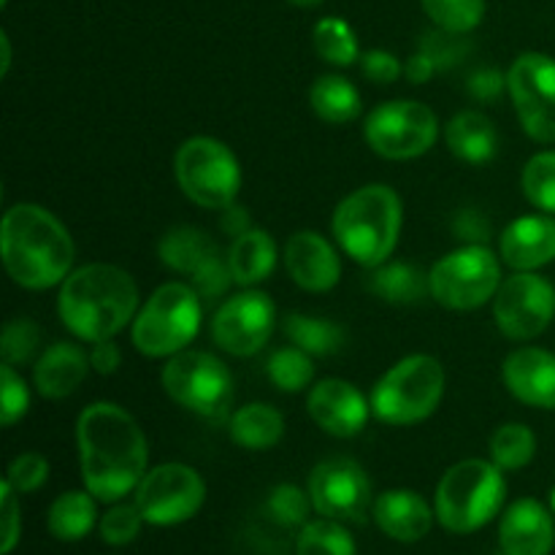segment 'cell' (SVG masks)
<instances>
[{"instance_id":"cell-40","label":"cell","mask_w":555,"mask_h":555,"mask_svg":"<svg viewBox=\"0 0 555 555\" xmlns=\"http://www.w3.org/2000/svg\"><path fill=\"white\" fill-rule=\"evenodd\" d=\"M38 347H41V328L30 318H14L3 325V336H0L3 363L25 366V363L36 361Z\"/></svg>"},{"instance_id":"cell-11","label":"cell","mask_w":555,"mask_h":555,"mask_svg":"<svg viewBox=\"0 0 555 555\" xmlns=\"http://www.w3.org/2000/svg\"><path fill=\"white\" fill-rule=\"evenodd\" d=\"M439 135V119L421 101H385L363 122V139L385 160H412L426 155Z\"/></svg>"},{"instance_id":"cell-13","label":"cell","mask_w":555,"mask_h":555,"mask_svg":"<svg viewBox=\"0 0 555 555\" xmlns=\"http://www.w3.org/2000/svg\"><path fill=\"white\" fill-rule=\"evenodd\" d=\"M555 318V287L537 271H515L502 280L493 296L496 328L513 341H531L551 328Z\"/></svg>"},{"instance_id":"cell-47","label":"cell","mask_w":555,"mask_h":555,"mask_svg":"<svg viewBox=\"0 0 555 555\" xmlns=\"http://www.w3.org/2000/svg\"><path fill=\"white\" fill-rule=\"evenodd\" d=\"M466 90H469V95L475 98V101L493 103L504 90H507V76L496 68H480L469 76Z\"/></svg>"},{"instance_id":"cell-19","label":"cell","mask_w":555,"mask_h":555,"mask_svg":"<svg viewBox=\"0 0 555 555\" xmlns=\"http://www.w3.org/2000/svg\"><path fill=\"white\" fill-rule=\"evenodd\" d=\"M499 547L504 555H551L555 524L551 509L537 499H518L499 520Z\"/></svg>"},{"instance_id":"cell-44","label":"cell","mask_w":555,"mask_h":555,"mask_svg":"<svg viewBox=\"0 0 555 555\" xmlns=\"http://www.w3.org/2000/svg\"><path fill=\"white\" fill-rule=\"evenodd\" d=\"M233 282L236 280H233L231 266H228V255L225 258L220 255V258H215L211 263H206L198 274L190 276V285L195 287L201 301H215V298H222Z\"/></svg>"},{"instance_id":"cell-36","label":"cell","mask_w":555,"mask_h":555,"mask_svg":"<svg viewBox=\"0 0 555 555\" xmlns=\"http://www.w3.org/2000/svg\"><path fill=\"white\" fill-rule=\"evenodd\" d=\"M520 188L534 209L555 217V150L537 152L520 173Z\"/></svg>"},{"instance_id":"cell-51","label":"cell","mask_w":555,"mask_h":555,"mask_svg":"<svg viewBox=\"0 0 555 555\" xmlns=\"http://www.w3.org/2000/svg\"><path fill=\"white\" fill-rule=\"evenodd\" d=\"M434 74H437V68H434V63L423 52H415L404 63V76L412 85H426Z\"/></svg>"},{"instance_id":"cell-31","label":"cell","mask_w":555,"mask_h":555,"mask_svg":"<svg viewBox=\"0 0 555 555\" xmlns=\"http://www.w3.org/2000/svg\"><path fill=\"white\" fill-rule=\"evenodd\" d=\"M285 334L309 356H336L347 341L341 325H336L334 320L314 318V314H287Z\"/></svg>"},{"instance_id":"cell-18","label":"cell","mask_w":555,"mask_h":555,"mask_svg":"<svg viewBox=\"0 0 555 555\" xmlns=\"http://www.w3.org/2000/svg\"><path fill=\"white\" fill-rule=\"evenodd\" d=\"M285 269L307 293H328L341 280V258L318 231H296L285 244Z\"/></svg>"},{"instance_id":"cell-25","label":"cell","mask_w":555,"mask_h":555,"mask_svg":"<svg viewBox=\"0 0 555 555\" xmlns=\"http://www.w3.org/2000/svg\"><path fill=\"white\" fill-rule=\"evenodd\" d=\"M276 242L263 228H249L247 233L236 236L228 249V266L236 280V285L253 287L258 282L269 280L276 269Z\"/></svg>"},{"instance_id":"cell-41","label":"cell","mask_w":555,"mask_h":555,"mask_svg":"<svg viewBox=\"0 0 555 555\" xmlns=\"http://www.w3.org/2000/svg\"><path fill=\"white\" fill-rule=\"evenodd\" d=\"M417 52L426 54L437 70H450L464 63L466 54H469V41L461 33H450L437 27V30L426 33L421 38V49Z\"/></svg>"},{"instance_id":"cell-52","label":"cell","mask_w":555,"mask_h":555,"mask_svg":"<svg viewBox=\"0 0 555 555\" xmlns=\"http://www.w3.org/2000/svg\"><path fill=\"white\" fill-rule=\"evenodd\" d=\"M0 47H3V65H0V74H9V65H11V43H9V36H0Z\"/></svg>"},{"instance_id":"cell-26","label":"cell","mask_w":555,"mask_h":555,"mask_svg":"<svg viewBox=\"0 0 555 555\" xmlns=\"http://www.w3.org/2000/svg\"><path fill=\"white\" fill-rule=\"evenodd\" d=\"M157 255L171 271L184 276H195L206 263L220 258V247L206 231L193 225L171 228L157 244Z\"/></svg>"},{"instance_id":"cell-14","label":"cell","mask_w":555,"mask_h":555,"mask_svg":"<svg viewBox=\"0 0 555 555\" xmlns=\"http://www.w3.org/2000/svg\"><path fill=\"white\" fill-rule=\"evenodd\" d=\"M507 92L526 133L540 144H555V60L524 52L507 70Z\"/></svg>"},{"instance_id":"cell-46","label":"cell","mask_w":555,"mask_h":555,"mask_svg":"<svg viewBox=\"0 0 555 555\" xmlns=\"http://www.w3.org/2000/svg\"><path fill=\"white\" fill-rule=\"evenodd\" d=\"M361 70L374 85H393V81H399V76H404L401 60L385 49H372V52L361 54Z\"/></svg>"},{"instance_id":"cell-24","label":"cell","mask_w":555,"mask_h":555,"mask_svg":"<svg viewBox=\"0 0 555 555\" xmlns=\"http://www.w3.org/2000/svg\"><path fill=\"white\" fill-rule=\"evenodd\" d=\"M444 141L459 160L472 163V166L493 160L499 150L496 128L486 114L475 112V108H466V112L450 117L448 128H444Z\"/></svg>"},{"instance_id":"cell-37","label":"cell","mask_w":555,"mask_h":555,"mask_svg":"<svg viewBox=\"0 0 555 555\" xmlns=\"http://www.w3.org/2000/svg\"><path fill=\"white\" fill-rule=\"evenodd\" d=\"M263 509L271 524L282 526V529H301L304 524H309V509L314 507L309 493H304L293 482H280L269 491Z\"/></svg>"},{"instance_id":"cell-7","label":"cell","mask_w":555,"mask_h":555,"mask_svg":"<svg viewBox=\"0 0 555 555\" xmlns=\"http://www.w3.org/2000/svg\"><path fill=\"white\" fill-rule=\"evenodd\" d=\"M201 296L193 285L166 282L135 312L130 339L146 358H171L188 350L201 331Z\"/></svg>"},{"instance_id":"cell-22","label":"cell","mask_w":555,"mask_h":555,"mask_svg":"<svg viewBox=\"0 0 555 555\" xmlns=\"http://www.w3.org/2000/svg\"><path fill=\"white\" fill-rule=\"evenodd\" d=\"M434 509L426 499L417 491H406V488H393V491H385L383 496L374 499L372 518L377 524V529L385 537L396 542H421L423 537H428L434 526Z\"/></svg>"},{"instance_id":"cell-2","label":"cell","mask_w":555,"mask_h":555,"mask_svg":"<svg viewBox=\"0 0 555 555\" xmlns=\"http://www.w3.org/2000/svg\"><path fill=\"white\" fill-rule=\"evenodd\" d=\"M0 253L11 280L27 291L63 285L74 269V238L68 228L38 204H14L3 215Z\"/></svg>"},{"instance_id":"cell-54","label":"cell","mask_w":555,"mask_h":555,"mask_svg":"<svg viewBox=\"0 0 555 555\" xmlns=\"http://www.w3.org/2000/svg\"><path fill=\"white\" fill-rule=\"evenodd\" d=\"M553 509H555V491H553Z\"/></svg>"},{"instance_id":"cell-35","label":"cell","mask_w":555,"mask_h":555,"mask_svg":"<svg viewBox=\"0 0 555 555\" xmlns=\"http://www.w3.org/2000/svg\"><path fill=\"white\" fill-rule=\"evenodd\" d=\"M266 374H269L271 385L282 393H301L312 385L314 379V363L309 352L301 347H282L266 363Z\"/></svg>"},{"instance_id":"cell-17","label":"cell","mask_w":555,"mask_h":555,"mask_svg":"<svg viewBox=\"0 0 555 555\" xmlns=\"http://www.w3.org/2000/svg\"><path fill=\"white\" fill-rule=\"evenodd\" d=\"M309 417L323 428L325 434L336 439H350L366 428L372 404L366 396L347 379H320L312 385L307 396Z\"/></svg>"},{"instance_id":"cell-50","label":"cell","mask_w":555,"mask_h":555,"mask_svg":"<svg viewBox=\"0 0 555 555\" xmlns=\"http://www.w3.org/2000/svg\"><path fill=\"white\" fill-rule=\"evenodd\" d=\"M220 225H222V231L228 233V236L236 238V236H242V233H247L249 228H253V220H249V211L244 209V206L231 204V206H225V209H222Z\"/></svg>"},{"instance_id":"cell-34","label":"cell","mask_w":555,"mask_h":555,"mask_svg":"<svg viewBox=\"0 0 555 555\" xmlns=\"http://www.w3.org/2000/svg\"><path fill=\"white\" fill-rule=\"evenodd\" d=\"M312 41L320 60H325V63L331 65L347 68V65L361 60L356 30H352L345 20H339V16H325V20H320L318 25H314Z\"/></svg>"},{"instance_id":"cell-42","label":"cell","mask_w":555,"mask_h":555,"mask_svg":"<svg viewBox=\"0 0 555 555\" xmlns=\"http://www.w3.org/2000/svg\"><path fill=\"white\" fill-rule=\"evenodd\" d=\"M27 410H30V390H27V383L16 372V366L3 363L0 366V423L5 428H11L27 415Z\"/></svg>"},{"instance_id":"cell-33","label":"cell","mask_w":555,"mask_h":555,"mask_svg":"<svg viewBox=\"0 0 555 555\" xmlns=\"http://www.w3.org/2000/svg\"><path fill=\"white\" fill-rule=\"evenodd\" d=\"M537 455V437L524 423H504L491 437V461L502 472H518Z\"/></svg>"},{"instance_id":"cell-39","label":"cell","mask_w":555,"mask_h":555,"mask_svg":"<svg viewBox=\"0 0 555 555\" xmlns=\"http://www.w3.org/2000/svg\"><path fill=\"white\" fill-rule=\"evenodd\" d=\"M144 515H141L139 504L135 502H114L106 513L98 520V534L106 545L112 547H125L141 534L144 529Z\"/></svg>"},{"instance_id":"cell-15","label":"cell","mask_w":555,"mask_h":555,"mask_svg":"<svg viewBox=\"0 0 555 555\" xmlns=\"http://www.w3.org/2000/svg\"><path fill=\"white\" fill-rule=\"evenodd\" d=\"M314 513L341 524H363L374 507L372 480L358 461L347 455L320 461L307 482Z\"/></svg>"},{"instance_id":"cell-12","label":"cell","mask_w":555,"mask_h":555,"mask_svg":"<svg viewBox=\"0 0 555 555\" xmlns=\"http://www.w3.org/2000/svg\"><path fill=\"white\" fill-rule=\"evenodd\" d=\"M133 502L150 526L168 529L182 526L201 513L206 502V482L193 466L160 464L152 466L133 491Z\"/></svg>"},{"instance_id":"cell-32","label":"cell","mask_w":555,"mask_h":555,"mask_svg":"<svg viewBox=\"0 0 555 555\" xmlns=\"http://www.w3.org/2000/svg\"><path fill=\"white\" fill-rule=\"evenodd\" d=\"M296 555H358V547L341 520L320 515L318 520H309L298 529Z\"/></svg>"},{"instance_id":"cell-21","label":"cell","mask_w":555,"mask_h":555,"mask_svg":"<svg viewBox=\"0 0 555 555\" xmlns=\"http://www.w3.org/2000/svg\"><path fill=\"white\" fill-rule=\"evenodd\" d=\"M499 255L515 271H537L555 260V217L526 215L499 236Z\"/></svg>"},{"instance_id":"cell-49","label":"cell","mask_w":555,"mask_h":555,"mask_svg":"<svg viewBox=\"0 0 555 555\" xmlns=\"http://www.w3.org/2000/svg\"><path fill=\"white\" fill-rule=\"evenodd\" d=\"M119 363H122V350H119V345L114 339L95 341L90 347V366L98 374H114L119 369Z\"/></svg>"},{"instance_id":"cell-9","label":"cell","mask_w":555,"mask_h":555,"mask_svg":"<svg viewBox=\"0 0 555 555\" xmlns=\"http://www.w3.org/2000/svg\"><path fill=\"white\" fill-rule=\"evenodd\" d=\"M173 177L182 193L201 209L222 211L236 204L242 188V166L228 144L211 135L182 141L173 155Z\"/></svg>"},{"instance_id":"cell-23","label":"cell","mask_w":555,"mask_h":555,"mask_svg":"<svg viewBox=\"0 0 555 555\" xmlns=\"http://www.w3.org/2000/svg\"><path fill=\"white\" fill-rule=\"evenodd\" d=\"M90 352L76 341H54L33 363V385L43 399H65L85 383L90 372Z\"/></svg>"},{"instance_id":"cell-27","label":"cell","mask_w":555,"mask_h":555,"mask_svg":"<svg viewBox=\"0 0 555 555\" xmlns=\"http://www.w3.org/2000/svg\"><path fill=\"white\" fill-rule=\"evenodd\" d=\"M228 434L244 450H271L285 437V417L271 404H244L228 421Z\"/></svg>"},{"instance_id":"cell-43","label":"cell","mask_w":555,"mask_h":555,"mask_svg":"<svg viewBox=\"0 0 555 555\" xmlns=\"http://www.w3.org/2000/svg\"><path fill=\"white\" fill-rule=\"evenodd\" d=\"M49 480V461L43 459L36 450H27V453H20L9 464V472H5V482L14 488L20 496L25 493H36L38 488H43V482Z\"/></svg>"},{"instance_id":"cell-28","label":"cell","mask_w":555,"mask_h":555,"mask_svg":"<svg viewBox=\"0 0 555 555\" xmlns=\"http://www.w3.org/2000/svg\"><path fill=\"white\" fill-rule=\"evenodd\" d=\"M366 287L385 304L393 307H410V304H421L426 293H431L428 285V274H423L417 266L401 263V260H385L383 266L372 269Z\"/></svg>"},{"instance_id":"cell-1","label":"cell","mask_w":555,"mask_h":555,"mask_svg":"<svg viewBox=\"0 0 555 555\" xmlns=\"http://www.w3.org/2000/svg\"><path fill=\"white\" fill-rule=\"evenodd\" d=\"M85 488L103 504L122 502L150 472V444L139 421L112 401L90 404L76 421Z\"/></svg>"},{"instance_id":"cell-8","label":"cell","mask_w":555,"mask_h":555,"mask_svg":"<svg viewBox=\"0 0 555 555\" xmlns=\"http://www.w3.org/2000/svg\"><path fill=\"white\" fill-rule=\"evenodd\" d=\"M163 390L182 410L204 421H231L233 374L217 356L204 350H182L168 358L160 374Z\"/></svg>"},{"instance_id":"cell-5","label":"cell","mask_w":555,"mask_h":555,"mask_svg":"<svg viewBox=\"0 0 555 555\" xmlns=\"http://www.w3.org/2000/svg\"><path fill=\"white\" fill-rule=\"evenodd\" d=\"M507 482L493 461L466 459L450 466L437 486L434 513L450 534H475L502 509Z\"/></svg>"},{"instance_id":"cell-38","label":"cell","mask_w":555,"mask_h":555,"mask_svg":"<svg viewBox=\"0 0 555 555\" xmlns=\"http://www.w3.org/2000/svg\"><path fill=\"white\" fill-rule=\"evenodd\" d=\"M421 3L434 25L461 36L475 30L486 16V0H421Z\"/></svg>"},{"instance_id":"cell-29","label":"cell","mask_w":555,"mask_h":555,"mask_svg":"<svg viewBox=\"0 0 555 555\" xmlns=\"http://www.w3.org/2000/svg\"><path fill=\"white\" fill-rule=\"evenodd\" d=\"M98 499L90 491H65L47 513V529L60 542H79L98 526Z\"/></svg>"},{"instance_id":"cell-3","label":"cell","mask_w":555,"mask_h":555,"mask_svg":"<svg viewBox=\"0 0 555 555\" xmlns=\"http://www.w3.org/2000/svg\"><path fill=\"white\" fill-rule=\"evenodd\" d=\"M139 312L133 276L112 263H87L70 271L57 293L60 323L81 341L114 339Z\"/></svg>"},{"instance_id":"cell-10","label":"cell","mask_w":555,"mask_h":555,"mask_svg":"<svg viewBox=\"0 0 555 555\" xmlns=\"http://www.w3.org/2000/svg\"><path fill=\"white\" fill-rule=\"evenodd\" d=\"M434 301L453 312H472L493 301L502 285V266L486 244H464L428 271Z\"/></svg>"},{"instance_id":"cell-53","label":"cell","mask_w":555,"mask_h":555,"mask_svg":"<svg viewBox=\"0 0 555 555\" xmlns=\"http://www.w3.org/2000/svg\"><path fill=\"white\" fill-rule=\"evenodd\" d=\"M287 3L298 5V9H314V5H320L323 0H287Z\"/></svg>"},{"instance_id":"cell-16","label":"cell","mask_w":555,"mask_h":555,"mask_svg":"<svg viewBox=\"0 0 555 555\" xmlns=\"http://www.w3.org/2000/svg\"><path fill=\"white\" fill-rule=\"evenodd\" d=\"M276 328V307L269 293L244 291L225 298L211 318V339L222 352L253 358Z\"/></svg>"},{"instance_id":"cell-30","label":"cell","mask_w":555,"mask_h":555,"mask_svg":"<svg viewBox=\"0 0 555 555\" xmlns=\"http://www.w3.org/2000/svg\"><path fill=\"white\" fill-rule=\"evenodd\" d=\"M309 103H312L314 114L328 125H347L361 117L363 112L361 92L356 90L352 81L336 74L314 79L312 90H309Z\"/></svg>"},{"instance_id":"cell-45","label":"cell","mask_w":555,"mask_h":555,"mask_svg":"<svg viewBox=\"0 0 555 555\" xmlns=\"http://www.w3.org/2000/svg\"><path fill=\"white\" fill-rule=\"evenodd\" d=\"M0 515H3V545H0V553L11 555L22 537V507L20 493H16L5 480L3 486H0Z\"/></svg>"},{"instance_id":"cell-6","label":"cell","mask_w":555,"mask_h":555,"mask_svg":"<svg viewBox=\"0 0 555 555\" xmlns=\"http://www.w3.org/2000/svg\"><path fill=\"white\" fill-rule=\"evenodd\" d=\"M444 383V369L434 356L401 358L372 388V415L393 428L428 421L442 404Z\"/></svg>"},{"instance_id":"cell-20","label":"cell","mask_w":555,"mask_h":555,"mask_svg":"<svg viewBox=\"0 0 555 555\" xmlns=\"http://www.w3.org/2000/svg\"><path fill=\"white\" fill-rule=\"evenodd\" d=\"M504 385L524 404L555 410V356L542 347H518L504 358Z\"/></svg>"},{"instance_id":"cell-4","label":"cell","mask_w":555,"mask_h":555,"mask_svg":"<svg viewBox=\"0 0 555 555\" xmlns=\"http://www.w3.org/2000/svg\"><path fill=\"white\" fill-rule=\"evenodd\" d=\"M404 225V206L388 184H363L339 201L334 211V236L356 263L377 269L393 255Z\"/></svg>"},{"instance_id":"cell-48","label":"cell","mask_w":555,"mask_h":555,"mask_svg":"<svg viewBox=\"0 0 555 555\" xmlns=\"http://www.w3.org/2000/svg\"><path fill=\"white\" fill-rule=\"evenodd\" d=\"M453 231L464 244H486L491 238V222L482 211L461 209L453 220Z\"/></svg>"}]
</instances>
